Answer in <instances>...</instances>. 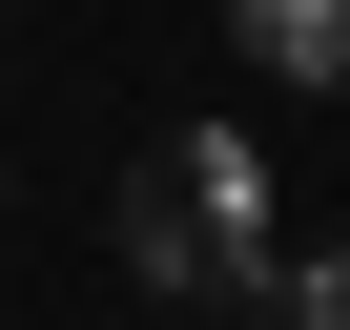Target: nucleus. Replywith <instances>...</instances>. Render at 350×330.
<instances>
[{
    "instance_id": "2",
    "label": "nucleus",
    "mask_w": 350,
    "mask_h": 330,
    "mask_svg": "<svg viewBox=\"0 0 350 330\" xmlns=\"http://www.w3.org/2000/svg\"><path fill=\"white\" fill-rule=\"evenodd\" d=\"M247 62L309 83V103H350V0H247Z\"/></svg>"
},
{
    "instance_id": "1",
    "label": "nucleus",
    "mask_w": 350,
    "mask_h": 330,
    "mask_svg": "<svg viewBox=\"0 0 350 330\" xmlns=\"http://www.w3.org/2000/svg\"><path fill=\"white\" fill-rule=\"evenodd\" d=\"M124 268H144L165 309H268V289H288L268 144H247V124H186L165 165H124Z\"/></svg>"
},
{
    "instance_id": "3",
    "label": "nucleus",
    "mask_w": 350,
    "mask_h": 330,
    "mask_svg": "<svg viewBox=\"0 0 350 330\" xmlns=\"http://www.w3.org/2000/svg\"><path fill=\"white\" fill-rule=\"evenodd\" d=\"M288 330H350V248H288V289H268Z\"/></svg>"
}]
</instances>
